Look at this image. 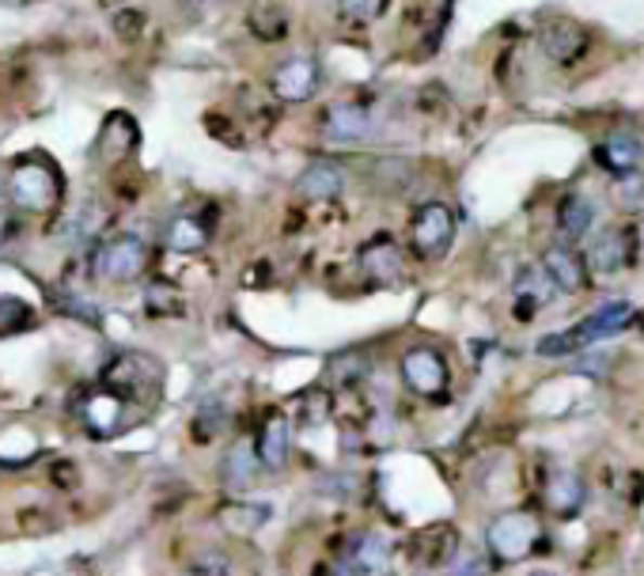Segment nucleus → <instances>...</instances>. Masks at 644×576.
Instances as JSON below:
<instances>
[{
    "label": "nucleus",
    "instance_id": "1",
    "mask_svg": "<svg viewBox=\"0 0 644 576\" xmlns=\"http://www.w3.org/2000/svg\"><path fill=\"white\" fill-rule=\"evenodd\" d=\"M103 387H111L114 395H121L126 402H149L159 391V368L141 353H118L111 364L99 375Z\"/></svg>",
    "mask_w": 644,
    "mask_h": 576
},
{
    "label": "nucleus",
    "instance_id": "2",
    "mask_svg": "<svg viewBox=\"0 0 644 576\" xmlns=\"http://www.w3.org/2000/svg\"><path fill=\"white\" fill-rule=\"evenodd\" d=\"M539 535H542V527L531 512H504V516H497L493 524H489L486 542L497 562H524V558L539 547Z\"/></svg>",
    "mask_w": 644,
    "mask_h": 576
},
{
    "label": "nucleus",
    "instance_id": "3",
    "mask_svg": "<svg viewBox=\"0 0 644 576\" xmlns=\"http://www.w3.org/2000/svg\"><path fill=\"white\" fill-rule=\"evenodd\" d=\"M584 263L600 278H615V273L630 270L637 263V235H633V228H607V232L592 235Z\"/></svg>",
    "mask_w": 644,
    "mask_h": 576
},
{
    "label": "nucleus",
    "instance_id": "4",
    "mask_svg": "<svg viewBox=\"0 0 644 576\" xmlns=\"http://www.w3.org/2000/svg\"><path fill=\"white\" fill-rule=\"evenodd\" d=\"M12 197L27 209H50L61 197V175L53 164H42V159H23L15 164L12 182H8Z\"/></svg>",
    "mask_w": 644,
    "mask_h": 576
},
{
    "label": "nucleus",
    "instance_id": "5",
    "mask_svg": "<svg viewBox=\"0 0 644 576\" xmlns=\"http://www.w3.org/2000/svg\"><path fill=\"white\" fill-rule=\"evenodd\" d=\"M149 266V247L141 235H114L99 247L95 255V278L99 281H133Z\"/></svg>",
    "mask_w": 644,
    "mask_h": 576
},
{
    "label": "nucleus",
    "instance_id": "6",
    "mask_svg": "<svg viewBox=\"0 0 644 576\" xmlns=\"http://www.w3.org/2000/svg\"><path fill=\"white\" fill-rule=\"evenodd\" d=\"M126 410L129 402L121 395H114L111 387H91L88 395L80 398V421L91 436H118L126 428Z\"/></svg>",
    "mask_w": 644,
    "mask_h": 576
},
{
    "label": "nucleus",
    "instance_id": "7",
    "mask_svg": "<svg viewBox=\"0 0 644 576\" xmlns=\"http://www.w3.org/2000/svg\"><path fill=\"white\" fill-rule=\"evenodd\" d=\"M588 46H592V38L577 20H550L539 27V50L554 65H577L588 53Z\"/></svg>",
    "mask_w": 644,
    "mask_h": 576
},
{
    "label": "nucleus",
    "instance_id": "8",
    "mask_svg": "<svg viewBox=\"0 0 644 576\" xmlns=\"http://www.w3.org/2000/svg\"><path fill=\"white\" fill-rule=\"evenodd\" d=\"M413 247L421 258H440L451 247V235H455V217H451L448 205H425L413 217Z\"/></svg>",
    "mask_w": 644,
    "mask_h": 576
},
{
    "label": "nucleus",
    "instance_id": "9",
    "mask_svg": "<svg viewBox=\"0 0 644 576\" xmlns=\"http://www.w3.org/2000/svg\"><path fill=\"white\" fill-rule=\"evenodd\" d=\"M402 380L410 383L417 395L436 398L448 391V364L433 345H417L402 357Z\"/></svg>",
    "mask_w": 644,
    "mask_h": 576
},
{
    "label": "nucleus",
    "instance_id": "10",
    "mask_svg": "<svg viewBox=\"0 0 644 576\" xmlns=\"http://www.w3.org/2000/svg\"><path fill=\"white\" fill-rule=\"evenodd\" d=\"M633 315H637V311H633L630 299H610V304L595 307V311L588 315L584 322H577V327H569V334H572V342L580 345V353H584L592 342H603V337L622 334V330L633 322Z\"/></svg>",
    "mask_w": 644,
    "mask_h": 576
},
{
    "label": "nucleus",
    "instance_id": "11",
    "mask_svg": "<svg viewBox=\"0 0 644 576\" xmlns=\"http://www.w3.org/2000/svg\"><path fill=\"white\" fill-rule=\"evenodd\" d=\"M319 84H322V73L311 57H293L273 73V91H278V99H285V103H308V99H315Z\"/></svg>",
    "mask_w": 644,
    "mask_h": 576
},
{
    "label": "nucleus",
    "instance_id": "12",
    "mask_svg": "<svg viewBox=\"0 0 644 576\" xmlns=\"http://www.w3.org/2000/svg\"><path fill=\"white\" fill-rule=\"evenodd\" d=\"M459 550V535L448 524L425 527V532L413 535V562L425 565V569H440V565L455 562Z\"/></svg>",
    "mask_w": 644,
    "mask_h": 576
},
{
    "label": "nucleus",
    "instance_id": "13",
    "mask_svg": "<svg viewBox=\"0 0 644 576\" xmlns=\"http://www.w3.org/2000/svg\"><path fill=\"white\" fill-rule=\"evenodd\" d=\"M368 129H372V111H368V106H357V103L330 106L326 121H322V133H326V141H334V144L364 141Z\"/></svg>",
    "mask_w": 644,
    "mask_h": 576
},
{
    "label": "nucleus",
    "instance_id": "14",
    "mask_svg": "<svg viewBox=\"0 0 644 576\" xmlns=\"http://www.w3.org/2000/svg\"><path fill=\"white\" fill-rule=\"evenodd\" d=\"M595 159H600V167L607 175H615V179H626V175L641 171L644 164V144L637 137H626V133H615L607 137V141L595 149Z\"/></svg>",
    "mask_w": 644,
    "mask_h": 576
},
{
    "label": "nucleus",
    "instance_id": "15",
    "mask_svg": "<svg viewBox=\"0 0 644 576\" xmlns=\"http://www.w3.org/2000/svg\"><path fill=\"white\" fill-rule=\"evenodd\" d=\"M360 266H364L368 281L375 285H390V281L402 273V251L390 235H375L364 251H360Z\"/></svg>",
    "mask_w": 644,
    "mask_h": 576
},
{
    "label": "nucleus",
    "instance_id": "16",
    "mask_svg": "<svg viewBox=\"0 0 644 576\" xmlns=\"http://www.w3.org/2000/svg\"><path fill=\"white\" fill-rule=\"evenodd\" d=\"M557 292H562V285L550 278L546 266L524 270V273H519V281H516V315H531V311H539V307L554 304Z\"/></svg>",
    "mask_w": 644,
    "mask_h": 576
},
{
    "label": "nucleus",
    "instance_id": "17",
    "mask_svg": "<svg viewBox=\"0 0 644 576\" xmlns=\"http://www.w3.org/2000/svg\"><path fill=\"white\" fill-rule=\"evenodd\" d=\"M342 190H345V167L337 164H311L296 179V194L308 197V202H334Z\"/></svg>",
    "mask_w": 644,
    "mask_h": 576
},
{
    "label": "nucleus",
    "instance_id": "18",
    "mask_svg": "<svg viewBox=\"0 0 644 576\" xmlns=\"http://www.w3.org/2000/svg\"><path fill=\"white\" fill-rule=\"evenodd\" d=\"M288 440H293V428H288L285 413H270L258 433V456H262L266 471H281L288 463Z\"/></svg>",
    "mask_w": 644,
    "mask_h": 576
},
{
    "label": "nucleus",
    "instance_id": "19",
    "mask_svg": "<svg viewBox=\"0 0 644 576\" xmlns=\"http://www.w3.org/2000/svg\"><path fill=\"white\" fill-rule=\"evenodd\" d=\"M595 225V205L588 202L584 194H565L562 202H557V232L565 235V240H584L588 232H592Z\"/></svg>",
    "mask_w": 644,
    "mask_h": 576
},
{
    "label": "nucleus",
    "instance_id": "20",
    "mask_svg": "<svg viewBox=\"0 0 644 576\" xmlns=\"http://www.w3.org/2000/svg\"><path fill=\"white\" fill-rule=\"evenodd\" d=\"M546 504L557 516H577L580 504H584V478L572 471H557L546 482Z\"/></svg>",
    "mask_w": 644,
    "mask_h": 576
},
{
    "label": "nucleus",
    "instance_id": "21",
    "mask_svg": "<svg viewBox=\"0 0 644 576\" xmlns=\"http://www.w3.org/2000/svg\"><path fill=\"white\" fill-rule=\"evenodd\" d=\"M542 266L550 270V278L562 285V292H584L588 285V263H580L577 255H572L569 247H550L546 255H542Z\"/></svg>",
    "mask_w": 644,
    "mask_h": 576
},
{
    "label": "nucleus",
    "instance_id": "22",
    "mask_svg": "<svg viewBox=\"0 0 644 576\" xmlns=\"http://www.w3.org/2000/svg\"><path fill=\"white\" fill-rule=\"evenodd\" d=\"M258 466H262V456H258V444L240 440L232 444V451L224 456V482L232 489H243L258 478Z\"/></svg>",
    "mask_w": 644,
    "mask_h": 576
},
{
    "label": "nucleus",
    "instance_id": "23",
    "mask_svg": "<svg viewBox=\"0 0 644 576\" xmlns=\"http://www.w3.org/2000/svg\"><path fill=\"white\" fill-rule=\"evenodd\" d=\"M352 562H357V569L364 576H383L390 569V542L375 532L360 535V539L352 542Z\"/></svg>",
    "mask_w": 644,
    "mask_h": 576
},
{
    "label": "nucleus",
    "instance_id": "24",
    "mask_svg": "<svg viewBox=\"0 0 644 576\" xmlns=\"http://www.w3.org/2000/svg\"><path fill=\"white\" fill-rule=\"evenodd\" d=\"M266 520H270L266 504H224V509L217 512V524L224 527L228 535H255Z\"/></svg>",
    "mask_w": 644,
    "mask_h": 576
},
{
    "label": "nucleus",
    "instance_id": "25",
    "mask_svg": "<svg viewBox=\"0 0 644 576\" xmlns=\"http://www.w3.org/2000/svg\"><path fill=\"white\" fill-rule=\"evenodd\" d=\"M413 179V164L410 159H398V156H387V159H375L372 164V182H379L383 190H405Z\"/></svg>",
    "mask_w": 644,
    "mask_h": 576
},
{
    "label": "nucleus",
    "instance_id": "26",
    "mask_svg": "<svg viewBox=\"0 0 644 576\" xmlns=\"http://www.w3.org/2000/svg\"><path fill=\"white\" fill-rule=\"evenodd\" d=\"M167 243H171V251L190 255V251H202L205 243H209V232H205L194 217H179L171 228H167Z\"/></svg>",
    "mask_w": 644,
    "mask_h": 576
},
{
    "label": "nucleus",
    "instance_id": "27",
    "mask_svg": "<svg viewBox=\"0 0 644 576\" xmlns=\"http://www.w3.org/2000/svg\"><path fill=\"white\" fill-rule=\"evenodd\" d=\"M30 327H35V311H30L23 299L0 296V337L20 334V330H30Z\"/></svg>",
    "mask_w": 644,
    "mask_h": 576
},
{
    "label": "nucleus",
    "instance_id": "28",
    "mask_svg": "<svg viewBox=\"0 0 644 576\" xmlns=\"http://www.w3.org/2000/svg\"><path fill=\"white\" fill-rule=\"evenodd\" d=\"M53 304L61 307L65 315H73V319H80V322H88V327H99V307L95 304H88V299L80 296V292H65V289H57L53 292Z\"/></svg>",
    "mask_w": 644,
    "mask_h": 576
},
{
    "label": "nucleus",
    "instance_id": "29",
    "mask_svg": "<svg viewBox=\"0 0 644 576\" xmlns=\"http://www.w3.org/2000/svg\"><path fill=\"white\" fill-rule=\"evenodd\" d=\"M224 425H228L224 406H220V402H205L202 410H197V418H194V436H197V440H212V436L224 433Z\"/></svg>",
    "mask_w": 644,
    "mask_h": 576
},
{
    "label": "nucleus",
    "instance_id": "30",
    "mask_svg": "<svg viewBox=\"0 0 644 576\" xmlns=\"http://www.w3.org/2000/svg\"><path fill=\"white\" fill-rule=\"evenodd\" d=\"M618 205L626 213H644V171H633L626 179H618Z\"/></svg>",
    "mask_w": 644,
    "mask_h": 576
},
{
    "label": "nucleus",
    "instance_id": "31",
    "mask_svg": "<svg viewBox=\"0 0 644 576\" xmlns=\"http://www.w3.org/2000/svg\"><path fill=\"white\" fill-rule=\"evenodd\" d=\"M250 30H255L258 38H266V42H278V38H285V30H288V20H285V12H255L250 15Z\"/></svg>",
    "mask_w": 644,
    "mask_h": 576
},
{
    "label": "nucleus",
    "instance_id": "32",
    "mask_svg": "<svg viewBox=\"0 0 644 576\" xmlns=\"http://www.w3.org/2000/svg\"><path fill=\"white\" fill-rule=\"evenodd\" d=\"M144 307H149V315L179 311V292L171 285H164V281H156V285H149V292H144Z\"/></svg>",
    "mask_w": 644,
    "mask_h": 576
},
{
    "label": "nucleus",
    "instance_id": "33",
    "mask_svg": "<svg viewBox=\"0 0 644 576\" xmlns=\"http://www.w3.org/2000/svg\"><path fill=\"white\" fill-rule=\"evenodd\" d=\"M114 35L126 38V42H137V38L144 35V12H137V8H121V12H114Z\"/></svg>",
    "mask_w": 644,
    "mask_h": 576
},
{
    "label": "nucleus",
    "instance_id": "34",
    "mask_svg": "<svg viewBox=\"0 0 644 576\" xmlns=\"http://www.w3.org/2000/svg\"><path fill=\"white\" fill-rule=\"evenodd\" d=\"M345 20H357V23H372L375 15L387 8V0H337Z\"/></svg>",
    "mask_w": 644,
    "mask_h": 576
},
{
    "label": "nucleus",
    "instance_id": "35",
    "mask_svg": "<svg viewBox=\"0 0 644 576\" xmlns=\"http://www.w3.org/2000/svg\"><path fill=\"white\" fill-rule=\"evenodd\" d=\"M224 573H228V558L217 554V550H209V554H202L190 565V576H224Z\"/></svg>",
    "mask_w": 644,
    "mask_h": 576
},
{
    "label": "nucleus",
    "instance_id": "36",
    "mask_svg": "<svg viewBox=\"0 0 644 576\" xmlns=\"http://www.w3.org/2000/svg\"><path fill=\"white\" fill-rule=\"evenodd\" d=\"M315 576H364L357 569V562H326V565H319Z\"/></svg>",
    "mask_w": 644,
    "mask_h": 576
},
{
    "label": "nucleus",
    "instance_id": "37",
    "mask_svg": "<svg viewBox=\"0 0 644 576\" xmlns=\"http://www.w3.org/2000/svg\"><path fill=\"white\" fill-rule=\"evenodd\" d=\"M455 576H486V562L474 554H466L463 562H455Z\"/></svg>",
    "mask_w": 644,
    "mask_h": 576
},
{
    "label": "nucleus",
    "instance_id": "38",
    "mask_svg": "<svg viewBox=\"0 0 644 576\" xmlns=\"http://www.w3.org/2000/svg\"><path fill=\"white\" fill-rule=\"evenodd\" d=\"M182 4H190V12H197V8H202L205 0H182Z\"/></svg>",
    "mask_w": 644,
    "mask_h": 576
},
{
    "label": "nucleus",
    "instance_id": "39",
    "mask_svg": "<svg viewBox=\"0 0 644 576\" xmlns=\"http://www.w3.org/2000/svg\"><path fill=\"white\" fill-rule=\"evenodd\" d=\"M4 197H8V187H4V182H0V205H4Z\"/></svg>",
    "mask_w": 644,
    "mask_h": 576
},
{
    "label": "nucleus",
    "instance_id": "40",
    "mask_svg": "<svg viewBox=\"0 0 644 576\" xmlns=\"http://www.w3.org/2000/svg\"><path fill=\"white\" fill-rule=\"evenodd\" d=\"M531 576H557V573H546V569H539V573H531Z\"/></svg>",
    "mask_w": 644,
    "mask_h": 576
}]
</instances>
